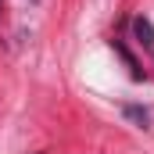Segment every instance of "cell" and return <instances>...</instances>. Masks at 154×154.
<instances>
[{
	"instance_id": "obj_1",
	"label": "cell",
	"mask_w": 154,
	"mask_h": 154,
	"mask_svg": "<svg viewBox=\"0 0 154 154\" xmlns=\"http://www.w3.org/2000/svg\"><path fill=\"white\" fill-rule=\"evenodd\" d=\"M133 32H136V43L154 47V25L147 22V18H136V22H133Z\"/></svg>"
},
{
	"instance_id": "obj_2",
	"label": "cell",
	"mask_w": 154,
	"mask_h": 154,
	"mask_svg": "<svg viewBox=\"0 0 154 154\" xmlns=\"http://www.w3.org/2000/svg\"><path fill=\"white\" fill-rule=\"evenodd\" d=\"M125 118H133V122L147 125V111H140V108H125Z\"/></svg>"
},
{
	"instance_id": "obj_3",
	"label": "cell",
	"mask_w": 154,
	"mask_h": 154,
	"mask_svg": "<svg viewBox=\"0 0 154 154\" xmlns=\"http://www.w3.org/2000/svg\"><path fill=\"white\" fill-rule=\"evenodd\" d=\"M0 14H4V0H0Z\"/></svg>"
}]
</instances>
